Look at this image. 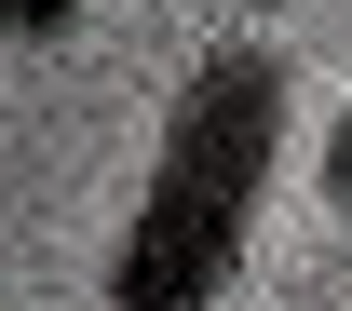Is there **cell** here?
<instances>
[{
  "mask_svg": "<svg viewBox=\"0 0 352 311\" xmlns=\"http://www.w3.org/2000/svg\"><path fill=\"white\" fill-rule=\"evenodd\" d=\"M271 135H285V68L258 41H217L176 82L135 230L109 244V311H217V284L244 270V230H258V189H271Z\"/></svg>",
  "mask_w": 352,
  "mask_h": 311,
  "instance_id": "6da1fadb",
  "label": "cell"
},
{
  "mask_svg": "<svg viewBox=\"0 0 352 311\" xmlns=\"http://www.w3.org/2000/svg\"><path fill=\"white\" fill-rule=\"evenodd\" d=\"M68 14H82V0H0V27H14V41H68Z\"/></svg>",
  "mask_w": 352,
  "mask_h": 311,
  "instance_id": "7a4b0ae2",
  "label": "cell"
},
{
  "mask_svg": "<svg viewBox=\"0 0 352 311\" xmlns=\"http://www.w3.org/2000/svg\"><path fill=\"white\" fill-rule=\"evenodd\" d=\"M325 203H339V217H352V108H339V122H325Z\"/></svg>",
  "mask_w": 352,
  "mask_h": 311,
  "instance_id": "3957f363",
  "label": "cell"
}]
</instances>
